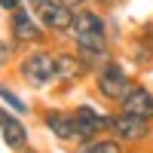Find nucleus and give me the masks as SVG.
<instances>
[{
  "label": "nucleus",
  "mask_w": 153,
  "mask_h": 153,
  "mask_svg": "<svg viewBox=\"0 0 153 153\" xmlns=\"http://www.w3.org/2000/svg\"><path fill=\"white\" fill-rule=\"evenodd\" d=\"M71 43L74 49L80 52L92 71L101 65V61H107L113 52H110V28H107V16L101 12L95 3H86L76 9L74 16V28H71Z\"/></svg>",
  "instance_id": "nucleus-1"
},
{
  "label": "nucleus",
  "mask_w": 153,
  "mask_h": 153,
  "mask_svg": "<svg viewBox=\"0 0 153 153\" xmlns=\"http://www.w3.org/2000/svg\"><path fill=\"white\" fill-rule=\"evenodd\" d=\"M16 74L25 86L43 92L55 83V49L46 46H28L16 61Z\"/></svg>",
  "instance_id": "nucleus-2"
},
{
  "label": "nucleus",
  "mask_w": 153,
  "mask_h": 153,
  "mask_svg": "<svg viewBox=\"0 0 153 153\" xmlns=\"http://www.w3.org/2000/svg\"><path fill=\"white\" fill-rule=\"evenodd\" d=\"M92 92H95V98H101L104 104H113L117 107L120 101H123V95L132 89V83H135V76L129 74V68L123 65L120 58H107V61H101V65L92 71Z\"/></svg>",
  "instance_id": "nucleus-3"
},
{
  "label": "nucleus",
  "mask_w": 153,
  "mask_h": 153,
  "mask_svg": "<svg viewBox=\"0 0 153 153\" xmlns=\"http://www.w3.org/2000/svg\"><path fill=\"white\" fill-rule=\"evenodd\" d=\"M9 37L22 49H28V46H46L49 43V31H46V25L37 19V12H34L31 3H25V6L9 12Z\"/></svg>",
  "instance_id": "nucleus-4"
},
{
  "label": "nucleus",
  "mask_w": 153,
  "mask_h": 153,
  "mask_svg": "<svg viewBox=\"0 0 153 153\" xmlns=\"http://www.w3.org/2000/svg\"><path fill=\"white\" fill-rule=\"evenodd\" d=\"M110 135L120 138L126 147L132 150H141L150 144L153 138V123L144 117H132V113H123V110H113V123H110Z\"/></svg>",
  "instance_id": "nucleus-5"
},
{
  "label": "nucleus",
  "mask_w": 153,
  "mask_h": 153,
  "mask_svg": "<svg viewBox=\"0 0 153 153\" xmlns=\"http://www.w3.org/2000/svg\"><path fill=\"white\" fill-rule=\"evenodd\" d=\"M86 76H92V65L76 49H55V86H58V92H71Z\"/></svg>",
  "instance_id": "nucleus-6"
},
{
  "label": "nucleus",
  "mask_w": 153,
  "mask_h": 153,
  "mask_svg": "<svg viewBox=\"0 0 153 153\" xmlns=\"http://www.w3.org/2000/svg\"><path fill=\"white\" fill-rule=\"evenodd\" d=\"M40 123L43 129L55 138L58 144H68V147H76L80 144V132H76V113L74 107H43L40 110Z\"/></svg>",
  "instance_id": "nucleus-7"
},
{
  "label": "nucleus",
  "mask_w": 153,
  "mask_h": 153,
  "mask_svg": "<svg viewBox=\"0 0 153 153\" xmlns=\"http://www.w3.org/2000/svg\"><path fill=\"white\" fill-rule=\"evenodd\" d=\"M31 6H34V12H37V19L46 25L49 34H55V37H68V34H71L76 9L68 6L65 0H31Z\"/></svg>",
  "instance_id": "nucleus-8"
},
{
  "label": "nucleus",
  "mask_w": 153,
  "mask_h": 153,
  "mask_svg": "<svg viewBox=\"0 0 153 153\" xmlns=\"http://www.w3.org/2000/svg\"><path fill=\"white\" fill-rule=\"evenodd\" d=\"M76 132H80V144L95 141L101 135H110V123H113V110H101L95 104H76ZM76 144V147H80Z\"/></svg>",
  "instance_id": "nucleus-9"
},
{
  "label": "nucleus",
  "mask_w": 153,
  "mask_h": 153,
  "mask_svg": "<svg viewBox=\"0 0 153 153\" xmlns=\"http://www.w3.org/2000/svg\"><path fill=\"white\" fill-rule=\"evenodd\" d=\"M0 138L12 153H25L31 147V135H28V126L22 123V113L9 110L6 104H0Z\"/></svg>",
  "instance_id": "nucleus-10"
},
{
  "label": "nucleus",
  "mask_w": 153,
  "mask_h": 153,
  "mask_svg": "<svg viewBox=\"0 0 153 153\" xmlns=\"http://www.w3.org/2000/svg\"><path fill=\"white\" fill-rule=\"evenodd\" d=\"M117 110L132 113V117H144V120L153 123V89L147 83H141V80H135L132 89L123 95V101L117 104Z\"/></svg>",
  "instance_id": "nucleus-11"
},
{
  "label": "nucleus",
  "mask_w": 153,
  "mask_h": 153,
  "mask_svg": "<svg viewBox=\"0 0 153 153\" xmlns=\"http://www.w3.org/2000/svg\"><path fill=\"white\" fill-rule=\"evenodd\" d=\"M76 153H135L132 147H126L120 138H113V135H101L95 138V141H86L80 147H74Z\"/></svg>",
  "instance_id": "nucleus-12"
},
{
  "label": "nucleus",
  "mask_w": 153,
  "mask_h": 153,
  "mask_svg": "<svg viewBox=\"0 0 153 153\" xmlns=\"http://www.w3.org/2000/svg\"><path fill=\"white\" fill-rule=\"evenodd\" d=\"M0 104H6L9 110L22 113V117H25V113H31V104H28V101H25V98L16 92V89H9L3 80H0Z\"/></svg>",
  "instance_id": "nucleus-13"
},
{
  "label": "nucleus",
  "mask_w": 153,
  "mask_h": 153,
  "mask_svg": "<svg viewBox=\"0 0 153 153\" xmlns=\"http://www.w3.org/2000/svg\"><path fill=\"white\" fill-rule=\"evenodd\" d=\"M19 49H22V46L12 40V37H0V71L19 61Z\"/></svg>",
  "instance_id": "nucleus-14"
},
{
  "label": "nucleus",
  "mask_w": 153,
  "mask_h": 153,
  "mask_svg": "<svg viewBox=\"0 0 153 153\" xmlns=\"http://www.w3.org/2000/svg\"><path fill=\"white\" fill-rule=\"evenodd\" d=\"M132 37H135V40H141V43H147V46H153V19L141 22V25H138V31H135Z\"/></svg>",
  "instance_id": "nucleus-15"
},
{
  "label": "nucleus",
  "mask_w": 153,
  "mask_h": 153,
  "mask_svg": "<svg viewBox=\"0 0 153 153\" xmlns=\"http://www.w3.org/2000/svg\"><path fill=\"white\" fill-rule=\"evenodd\" d=\"M92 3H95L101 12H113V9H120V6L126 3V0H92Z\"/></svg>",
  "instance_id": "nucleus-16"
},
{
  "label": "nucleus",
  "mask_w": 153,
  "mask_h": 153,
  "mask_svg": "<svg viewBox=\"0 0 153 153\" xmlns=\"http://www.w3.org/2000/svg\"><path fill=\"white\" fill-rule=\"evenodd\" d=\"M25 3H31V0H0V12H12V9H19Z\"/></svg>",
  "instance_id": "nucleus-17"
},
{
  "label": "nucleus",
  "mask_w": 153,
  "mask_h": 153,
  "mask_svg": "<svg viewBox=\"0 0 153 153\" xmlns=\"http://www.w3.org/2000/svg\"><path fill=\"white\" fill-rule=\"evenodd\" d=\"M68 6H74V9H80V6H86V3H92V0H65Z\"/></svg>",
  "instance_id": "nucleus-18"
},
{
  "label": "nucleus",
  "mask_w": 153,
  "mask_h": 153,
  "mask_svg": "<svg viewBox=\"0 0 153 153\" xmlns=\"http://www.w3.org/2000/svg\"><path fill=\"white\" fill-rule=\"evenodd\" d=\"M150 147H153V138H150Z\"/></svg>",
  "instance_id": "nucleus-19"
}]
</instances>
